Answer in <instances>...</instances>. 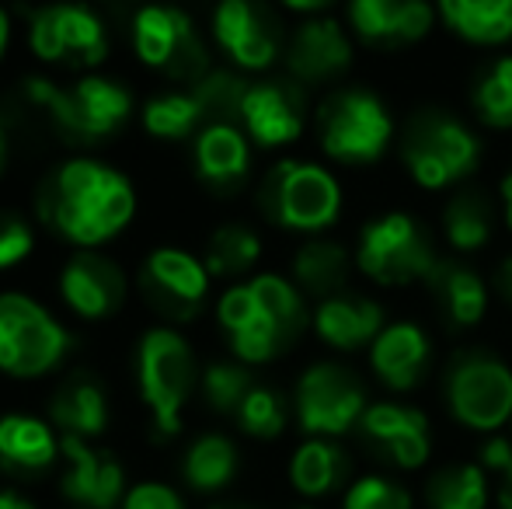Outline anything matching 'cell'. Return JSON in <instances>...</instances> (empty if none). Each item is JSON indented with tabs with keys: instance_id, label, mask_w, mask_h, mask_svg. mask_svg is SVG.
<instances>
[{
	"instance_id": "obj_34",
	"label": "cell",
	"mask_w": 512,
	"mask_h": 509,
	"mask_svg": "<svg viewBox=\"0 0 512 509\" xmlns=\"http://www.w3.org/2000/svg\"><path fill=\"white\" fill-rule=\"evenodd\" d=\"M241 468V450L230 436L203 433L192 440L182 457V475L196 492H220L237 478Z\"/></svg>"
},
{
	"instance_id": "obj_41",
	"label": "cell",
	"mask_w": 512,
	"mask_h": 509,
	"mask_svg": "<svg viewBox=\"0 0 512 509\" xmlns=\"http://www.w3.org/2000/svg\"><path fill=\"white\" fill-rule=\"evenodd\" d=\"M32 245H35L32 227L18 213L0 210V269H11V265L25 262Z\"/></svg>"
},
{
	"instance_id": "obj_23",
	"label": "cell",
	"mask_w": 512,
	"mask_h": 509,
	"mask_svg": "<svg viewBox=\"0 0 512 509\" xmlns=\"http://www.w3.org/2000/svg\"><path fill=\"white\" fill-rule=\"evenodd\" d=\"M67 457V471L60 478L63 496L84 509H115L126 499V475L122 464L105 450H91L84 440L63 436L60 443Z\"/></svg>"
},
{
	"instance_id": "obj_2",
	"label": "cell",
	"mask_w": 512,
	"mask_h": 509,
	"mask_svg": "<svg viewBox=\"0 0 512 509\" xmlns=\"http://www.w3.org/2000/svg\"><path fill=\"white\" fill-rule=\"evenodd\" d=\"M216 321L227 332L230 353L241 363H272L297 346L314 321L307 297L290 276L258 272L248 283H234L216 300Z\"/></svg>"
},
{
	"instance_id": "obj_38",
	"label": "cell",
	"mask_w": 512,
	"mask_h": 509,
	"mask_svg": "<svg viewBox=\"0 0 512 509\" xmlns=\"http://www.w3.org/2000/svg\"><path fill=\"white\" fill-rule=\"evenodd\" d=\"M251 391H255V377L241 360H213L203 370V398L213 412L237 415Z\"/></svg>"
},
{
	"instance_id": "obj_6",
	"label": "cell",
	"mask_w": 512,
	"mask_h": 509,
	"mask_svg": "<svg viewBox=\"0 0 512 509\" xmlns=\"http://www.w3.org/2000/svg\"><path fill=\"white\" fill-rule=\"evenodd\" d=\"M356 272L380 290H405L425 286L432 269L439 265V241L425 227L422 217L408 210H384L363 220L356 234Z\"/></svg>"
},
{
	"instance_id": "obj_50",
	"label": "cell",
	"mask_w": 512,
	"mask_h": 509,
	"mask_svg": "<svg viewBox=\"0 0 512 509\" xmlns=\"http://www.w3.org/2000/svg\"><path fill=\"white\" fill-rule=\"evenodd\" d=\"M209 509H251V506H234V503H223V506H209Z\"/></svg>"
},
{
	"instance_id": "obj_14",
	"label": "cell",
	"mask_w": 512,
	"mask_h": 509,
	"mask_svg": "<svg viewBox=\"0 0 512 509\" xmlns=\"http://www.w3.org/2000/svg\"><path fill=\"white\" fill-rule=\"evenodd\" d=\"M286 77L300 84V88H328L338 84L356 63V39H352L345 18L335 11L304 18L290 28L286 35Z\"/></svg>"
},
{
	"instance_id": "obj_12",
	"label": "cell",
	"mask_w": 512,
	"mask_h": 509,
	"mask_svg": "<svg viewBox=\"0 0 512 509\" xmlns=\"http://www.w3.org/2000/svg\"><path fill=\"white\" fill-rule=\"evenodd\" d=\"M133 46L147 67L171 81L199 84L209 74V49L199 39L196 21L178 7H143L133 18Z\"/></svg>"
},
{
	"instance_id": "obj_4",
	"label": "cell",
	"mask_w": 512,
	"mask_h": 509,
	"mask_svg": "<svg viewBox=\"0 0 512 509\" xmlns=\"http://www.w3.org/2000/svg\"><path fill=\"white\" fill-rule=\"evenodd\" d=\"M258 213L272 227L307 238H324L345 210V189L321 161L283 157L258 182Z\"/></svg>"
},
{
	"instance_id": "obj_29",
	"label": "cell",
	"mask_w": 512,
	"mask_h": 509,
	"mask_svg": "<svg viewBox=\"0 0 512 509\" xmlns=\"http://www.w3.org/2000/svg\"><path fill=\"white\" fill-rule=\"evenodd\" d=\"M439 25L460 42L499 49L512 42V0H439Z\"/></svg>"
},
{
	"instance_id": "obj_9",
	"label": "cell",
	"mask_w": 512,
	"mask_h": 509,
	"mask_svg": "<svg viewBox=\"0 0 512 509\" xmlns=\"http://www.w3.org/2000/svg\"><path fill=\"white\" fill-rule=\"evenodd\" d=\"M25 95L49 112L53 126L60 129V136H67V143L105 140L126 123L129 109H133V98L119 81L95 74L81 77L74 88H56L46 77H28Z\"/></svg>"
},
{
	"instance_id": "obj_46",
	"label": "cell",
	"mask_w": 512,
	"mask_h": 509,
	"mask_svg": "<svg viewBox=\"0 0 512 509\" xmlns=\"http://www.w3.org/2000/svg\"><path fill=\"white\" fill-rule=\"evenodd\" d=\"M495 509H512V471L499 478L495 485Z\"/></svg>"
},
{
	"instance_id": "obj_18",
	"label": "cell",
	"mask_w": 512,
	"mask_h": 509,
	"mask_svg": "<svg viewBox=\"0 0 512 509\" xmlns=\"http://www.w3.org/2000/svg\"><path fill=\"white\" fill-rule=\"evenodd\" d=\"M342 18L356 46L377 49V53L418 46L439 25L436 7L422 0H352Z\"/></svg>"
},
{
	"instance_id": "obj_8",
	"label": "cell",
	"mask_w": 512,
	"mask_h": 509,
	"mask_svg": "<svg viewBox=\"0 0 512 509\" xmlns=\"http://www.w3.org/2000/svg\"><path fill=\"white\" fill-rule=\"evenodd\" d=\"M370 405L366 381L338 360H314L293 384V419L314 440H342L356 433Z\"/></svg>"
},
{
	"instance_id": "obj_11",
	"label": "cell",
	"mask_w": 512,
	"mask_h": 509,
	"mask_svg": "<svg viewBox=\"0 0 512 509\" xmlns=\"http://www.w3.org/2000/svg\"><path fill=\"white\" fill-rule=\"evenodd\" d=\"M74 349V335L25 293H0V370L42 377Z\"/></svg>"
},
{
	"instance_id": "obj_20",
	"label": "cell",
	"mask_w": 512,
	"mask_h": 509,
	"mask_svg": "<svg viewBox=\"0 0 512 509\" xmlns=\"http://www.w3.org/2000/svg\"><path fill=\"white\" fill-rule=\"evenodd\" d=\"M366 360H370L373 381L391 398H408L429 381L436 349H432V335L418 321L398 318L387 321V328L377 335Z\"/></svg>"
},
{
	"instance_id": "obj_28",
	"label": "cell",
	"mask_w": 512,
	"mask_h": 509,
	"mask_svg": "<svg viewBox=\"0 0 512 509\" xmlns=\"http://www.w3.org/2000/svg\"><path fill=\"white\" fill-rule=\"evenodd\" d=\"M356 272V255L338 238H307L290 258V279L304 297H314L317 304L328 297L349 290V279Z\"/></svg>"
},
{
	"instance_id": "obj_37",
	"label": "cell",
	"mask_w": 512,
	"mask_h": 509,
	"mask_svg": "<svg viewBox=\"0 0 512 509\" xmlns=\"http://www.w3.org/2000/svg\"><path fill=\"white\" fill-rule=\"evenodd\" d=\"M251 81L237 70L227 67H213L199 84H192V95H196L199 109L206 116V126L213 123H227V126H241V109L244 98H248Z\"/></svg>"
},
{
	"instance_id": "obj_10",
	"label": "cell",
	"mask_w": 512,
	"mask_h": 509,
	"mask_svg": "<svg viewBox=\"0 0 512 509\" xmlns=\"http://www.w3.org/2000/svg\"><path fill=\"white\" fill-rule=\"evenodd\" d=\"M136 381L140 398L150 408L157 436L182 429V408L196 387V353L175 328H150L136 346Z\"/></svg>"
},
{
	"instance_id": "obj_49",
	"label": "cell",
	"mask_w": 512,
	"mask_h": 509,
	"mask_svg": "<svg viewBox=\"0 0 512 509\" xmlns=\"http://www.w3.org/2000/svg\"><path fill=\"white\" fill-rule=\"evenodd\" d=\"M7 35H11V21H7V11L0 7V56H4V49H7Z\"/></svg>"
},
{
	"instance_id": "obj_26",
	"label": "cell",
	"mask_w": 512,
	"mask_h": 509,
	"mask_svg": "<svg viewBox=\"0 0 512 509\" xmlns=\"http://www.w3.org/2000/svg\"><path fill=\"white\" fill-rule=\"evenodd\" d=\"M192 161L206 189H213L216 196H230L241 189L251 171V140L241 126L213 123L192 143Z\"/></svg>"
},
{
	"instance_id": "obj_42",
	"label": "cell",
	"mask_w": 512,
	"mask_h": 509,
	"mask_svg": "<svg viewBox=\"0 0 512 509\" xmlns=\"http://www.w3.org/2000/svg\"><path fill=\"white\" fill-rule=\"evenodd\" d=\"M122 509H185V499L178 496L171 485L143 482V485H136V489L126 492Z\"/></svg>"
},
{
	"instance_id": "obj_22",
	"label": "cell",
	"mask_w": 512,
	"mask_h": 509,
	"mask_svg": "<svg viewBox=\"0 0 512 509\" xmlns=\"http://www.w3.org/2000/svg\"><path fill=\"white\" fill-rule=\"evenodd\" d=\"M314 335L335 353H370L377 335L387 328V311L377 297H366L359 290H345L314 307Z\"/></svg>"
},
{
	"instance_id": "obj_3",
	"label": "cell",
	"mask_w": 512,
	"mask_h": 509,
	"mask_svg": "<svg viewBox=\"0 0 512 509\" xmlns=\"http://www.w3.org/2000/svg\"><path fill=\"white\" fill-rule=\"evenodd\" d=\"M401 168L422 192H457L478 175L485 161V140L457 112L425 105L411 112L398 136Z\"/></svg>"
},
{
	"instance_id": "obj_27",
	"label": "cell",
	"mask_w": 512,
	"mask_h": 509,
	"mask_svg": "<svg viewBox=\"0 0 512 509\" xmlns=\"http://www.w3.org/2000/svg\"><path fill=\"white\" fill-rule=\"evenodd\" d=\"M286 475H290V485L297 496L317 503V499L342 496L352 485V478H356V468H352V454L342 447V440H314V436H307L290 454Z\"/></svg>"
},
{
	"instance_id": "obj_19",
	"label": "cell",
	"mask_w": 512,
	"mask_h": 509,
	"mask_svg": "<svg viewBox=\"0 0 512 509\" xmlns=\"http://www.w3.org/2000/svg\"><path fill=\"white\" fill-rule=\"evenodd\" d=\"M140 293L150 311L171 321H189L199 314L209 293V272L196 255L182 248H157L140 269Z\"/></svg>"
},
{
	"instance_id": "obj_45",
	"label": "cell",
	"mask_w": 512,
	"mask_h": 509,
	"mask_svg": "<svg viewBox=\"0 0 512 509\" xmlns=\"http://www.w3.org/2000/svg\"><path fill=\"white\" fill-rule=\"evenodd\" d=\"M499 213H502V224L512 231V168L502 175V182H499Z\"/></svg>"
},
{
	"instance_id": "obj_7",
	"label": "cell",
	"mask_w": 512,
	"mask_h": 509,
	"mask_svg": "<svg viewBox=\"0 0 512 509\" xmlns=\"http://www.w3.org/2000/svg\"><path fill=\"white\" fill-rule=\"evenodd\" d=\"M443 405L474 436L506 433L512 422V363L488 346H460L443 367Z\"/></svg>"
},
{
	"instance_id": "obj_44",
	"label": "cell",
	"mask_w": 512,
	"mask_h": 509,
	"mask_svg": "<svg viewBox=\"0 0 512 509\" xmlns=\"http://www.w3.org/2000/svg\"><path fill=\"white\" fill-rule=\"evenodd\" d=\"M488 279H492L495 300H499V304H506L512 311V252L499 258V265H495V272Z\"/></svg>"
},
{
	"instance_id": "obj_30",
	"label": "cell",
	"mask_w": 512,
	"mask_h": 509,
	"mask_svg": "<svg viewBox=\"0 0 512 509\" xmlns=\"http://www.w3.org/2000/svg\"><path fill=\"white\" fill-rule=\"evenodd\" d=\"M425 509H488L495 503L492 475L478 461H450L429 471L422 485Z\"/></svg>"
},
{
	"instance_id": "obj_35",
	"label": "cell",
	"mask_w": 512,
	"mask_h": 509,
	"mask_svg": "<svg viewBox=\"0 0 512 509\" xmlns=\"http://www.w3.org/2000/svg\"><path fill=\"white\" fill-rule=\"evenodd\" d=\"M262 258V238H258L255 227L248 224H223L209 234L203 265L209 279H241Z\"/></svg>"
},
{
	"instance_id": "obj_36",
	"label": "cell",
	"mask_w": 512,
	"mask_h": 509,
	"mask_svg": "<svg viewBox=\"0 0 512 509\" xmlns=\"http://www.w3.org/2000/svg\"><path fill=\"white\" fill-rule=\"evenodd\" d=\"M143 129L157 140H185L206 129V116L192 91H168L157 95L143 109Z\"/></svg>"
},
{
	"instance_id": "obj_13",
	"label": "cell",
	"mask_w": 512,
	"mask_h": 509,
	"mask_svg": "<svg viewBox=\"0 0 512 509\" xmlns=\"http://www.w3.org/2000/svg\"><path fill=\"white\" fill-rule=\"evenodd\" d=\"M356 436L366 454L405 475H415L432 461V419L405 398H373Z\"/></svg>"
},
{
	"instance_id": "obj_43",
	"label": "cell",
	"mask_w": 512,
	"mask_h": 509,
	"mask_svg": "<svg viewBox=\"0 0 512 509\" xmlns=\"http://www.w3.org/2000/svg\"><path fill=\"white\" fill-rule=\"evenodd\" d=\"M474 461L488 471V475L502 478L512 471V436L509 433H495V436H485L478 443V457Z\"/></svg>"
},
{
	"instance_id": "obj_32",
	"label": "cell",
	"mask_w": 512,
	"mask_h": 509,
	"mask_svg": "<svg viewBox=\"0 0 512 509\" xmlns=\"http://www.w3.org/2000/svg\"><path fill=\"white\" fill-rule=\"evenodd\" d=\"M56 436L46 422L32 415H4L0 419V468L14 475H35L56 461Z\"/></svg>"
},
{
	"instance_id": "obj_15",
	"label": "cell",
	"mask_w": 512,
	"mask_h": 509,
	"mask_svg": "<svg viewBox=\"0 0 512 509\" xmlns=\"http://www.w3.org/2000/svg\"><path fill=\"white\" fill-rule=\"evenodd\" d=\"M286 28L265 4L223 0L213 11V39L237 70H269L286 53Z\"/></svg>"
},
{
	"instance_id": "obj_16",
	"label": "cell",
	"mask_w": 512,
	"mask_h": 509,
	"mask_svg": "<svg viewBox=\"0 0 512 509\" xmlns=\"http://www.w3.org/2000/svg\"><path fill=\"white\" fill-rule=\"evenodd\" d=\"M35 56L46 63H84L95 67L108 53L105 25L91 7L81 4H49L32 14L28 28Z\"/></svg>"
},
{
	"instance_id": "obj_24",
	"label": "cell",
	"mask_w": 512,
	"mask_h": 509,
	"mask_svg": "<svg viewBox=\"0 0 512 509\" xmlns=\"http://www.w3.org/2000/svg\"><path fill=\"white\" fill-rule=\"evenodd\" d=\"M60 293L81 318H108L126 300V272L98 252H77L63 265Z\"/></svg>"
},
{
	"instance_id": "obj_25",
	"label": "cell",
	"mask_w": 512,
	"mask_h": 509,
	"mask_svg": "<svg viewBox=\"0 0 512 509\" xmlns=\"http://www.w3.org/2000/svg\"><path fill=\"white\" fill-rule=\"evenodd\" d=\"M499 220V196L478 185H464L439 210V238L457 258L478 255L492 245Z\"/></svg>"
},
{
	"instance_id": "obj_31",
	"label": "cell",
	"mask_w": 512,
	"mask_h": 509,
	"mask_svg": "<svg viewBox=\"0 0 512 509\" xmlns=\"http://www.w3.org/2000/svg\"><path fill=\"white\" fill-rule=\"evenodd\" d=\"M49 419L63 429V436L74 440H91L102 436L108 426V401L105 391L91 377H74L60 384L49 398Z\"/></svg>"
},
{
	"instance_id": "obj_17",
	"label": "cell",
	"mask_w": 512,
	"mask_h": 509,
	"mask_svg": "<svg viewBox=\"0 0 512 509\" xmlns=\"http://www.w3.org/2000/svg\"><path fill=\"white\" fill-rule=\"evenodd\" d=\"M307 88L293 77H262L251 81L248 98L241 109V129L255 147L279 150L290 147L307 129Z\"/></svg>"
},
{
	"instance_id": "obj_51",
	"label": "cell",
	"mask_w": 512,
	"mask_h": 509,
	"mask_svg": "<svg viewBox=\"0 0 512 509\" xmlns=\"http://www.w3.org/2000/svg\"><path fill=\"white\" fill-rule=\"evenodd\" d=\"M293 509H321V506H314V503H300V506H293Z\"/></svg>"
},
{
	"instance_id": "obj_21",
	"label": "cell",
	"mask_w": 512,
	"mask_h": 509,
	"mask_svg": "<svg viewBox=\"0 0 512 509\" xmlns=\"http://www.w3.org/2000/svg\"><path fill=\"white\" fill-rule=\"evenodd\" d=\"M425 290L450 332H474L478 325H485L495 300L492 279L464 258H439L432 276L425 279Z\"/></svg>"
},
{
	"instance_id": "obj_1",
	"label": "cell",
	"mask_w": 512,
	"mask_h": 509,
	"mask_svg": "<svg viewBox=\"0 0 512 509\" xmlns=\"http://www.w3.org/2000/svg\"><path fill=\"white\" fill-rule=\"evenodd\" d=\"M35 210L46 227L81 248L102 245L126 227L136 210L133 185L102 161L74 157L42 178Z\"/></svg>"
},
{
	"instance_id": "obj_47",
	"label": "cell",
	"mask_w": 512,
	"mask_h": 509,
	"mask_svg": "<svg viewBox=\"0 0 512 509\" xmlns=\"http://www.w3.org/2000/svg\"><path fill=\"white\" fill-rule=\"evenodd\" d=\"M0 509H35L25 496L18 492H0Z\"/></svg>"
},
{
	"instance_id": "obj_48",
	"label": "cell",
	"mask_w": 512,
	"mask_h": 509,
	"mask_svg": "<svg viewBox=\"0 0 512 509\" xmlns=\"http://www.w3.org/2000/svg\"><path fill=\"white\" fill-rule=\"evenodd\" d=\"M7 161H11V136H7V126L0 123V175L7 171Z\"/></svg>"
},
{
	"instance_id": "obj_39",
	"label": "cell",
	"mask_w": 512,
	"mask_h": 509,
	"mask_svg": "<svg viewBox=\"0 0 512 509\" xmlns=\"http://www.w3.org/2000/svg\"><path fill=\"white\" fill-rule=\"evenodd\" d=\"M234 419L241 426V433L251 436V440H276V436H283L286 422H290V405H286V398L276 387L255 384V391L244 398L241 412Z\"/></svg>"
},
{
	"instance_id": "obj_33",
	"label": "cell",
	"mask_w": 512,
	"mask_h": 509,
	"mask_svg": "<svg viewBox=\"0 0 512 509\" xmlns=\"http://www.w3.org/2000/svg\"><path fill=\"white\" fill-rule=\"evenodd\" d=\"M467 105L478 126L509 133L512 129V53L495 56L474 74L467 88Z\"/></svg>"
},
{
	"instance_id": "obj_52",
	"label": "cell",
	"mask_w": 512,
	"mask_h": 509,
	"mask_svg": "<svg viewBox=\"0 0 512 509\" xmlns=\"http://www.w3.org/2000/svg\"><path fill=\"white\" fill-rule=\"evenodd\" d=\"M506 433H509V436H512V422H509V429H506Z\"/></svg>"
},
{
	"instance_id": "obj_40",
	"label": "cell",
	"mask_w": 512,
	"mask_h": 509,
	"mask_svg": "<svg viewBox=\"0 0 512 509\" xmlns=\"http://www.w3.org/2000/svg\"><path fill=\"white\" fill-rule=\"evenodd\" d=\"M342 509H415V496L398 478L366 471L352 478V485L342 492Z\"/></svg>"
},
{
	"instance_id": "obj_5",
	"label": "cell",
	"mask_w": 512,
	"mask_h": 509,
	"mask_svg": "<svg viewBox=\"0 0 512 509\" xmlns=\"http://www.w3.org/2000/svg\"><path fill=\"white\" fill-rule=\"evenodd\" d=\"M317 147L331 164L342 168H373L394 147V112L373 88L345 84L331 88L314 112Z\"/></svg>"
}]
</instances>
